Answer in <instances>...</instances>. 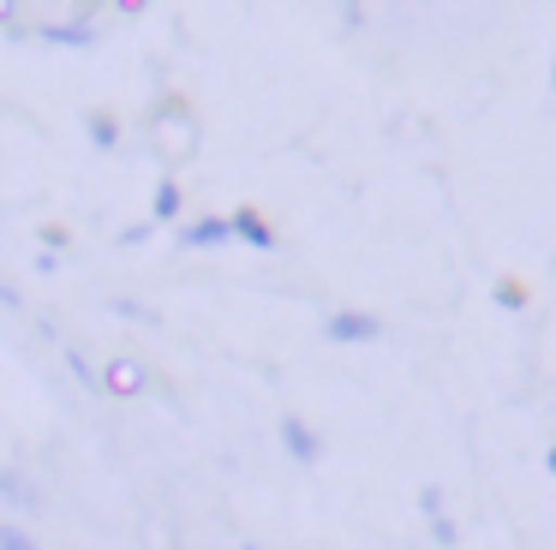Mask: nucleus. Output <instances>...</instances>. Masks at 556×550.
<instances>
[{
	"mask_svg": "<svg viewBox=\"0 0 556 550\" xmlns=\"http://www.w3.org/2000/svg\"><path fill=\"white\" fill-rule=\"evenodd\" d=\"M0 502H7V509L13 514H30V521H37V514H49V497H42V485L37 478L25 473V466H0Z\"/></svg>",
	"mask_w": 556,
	"mask_h": 550,
	"instance_id": "obj_1",
	"label": "nucleus"
},
{
	"mask_svg": "<svg viewBox=\"0 0 556 550\" xmlns=\"http://www.w3.org/2000/svg\"><path fill=\"white\" fill-rule=\"evenodd\" d=\"M144 389H150V371L138 365V359L114 353L109 365H102V395H114V401H132V395H144Z\"/></svg>",
	"mask_w": 556,
	"mask_h": 550,
	"instance_id": "obj_2",
	"label": "nucleus"
},
{
	"mask_svg": "<svg viewBox=\"0 0 556 550\" xmlns=\"http://www.w3.org/2000/svg\"><path fill=\"white\" fill-rule=\"evenodd\" d=\"M85 132H90V143H97V150H121V120H114V114H90Z\"/></svg>",
	"mask_w": 556,
	"mask_h": 550,
	"instance_id": "obj_3",
	"label": "nucleus"
},
{
	"mask_svg": "<svg viewBox=\"0 0 556 550\" xmlns=\"http://www.w3.org/2000/svg\"><path fill=\"white\" fill-rule=\"evenodd\" d=\"M0 550H42V545H37V533H30V526L0 521Z\"/></svg>",
	"mask_w": 556,
	"mask_h": 550,
	"instance_id": "obj_4",
	"label": "nucleus"
},
{
	"mask_svg": "<svg viewBox=\"0 0 556 550\" xmlns=\"http://www.w3.org/2000/svg\"><path fill=\"white\" fill-rule=\"evenodd\" d=\"M109 311H121V317H132V323H150V305H138V299H109Z\"/></svg>",
	"mask_w": 556,
	"mask_h": 550,
	"instance_id": "obj_5",
	"label": "nucleus"
},
{
	"mask_svg": "<svg viewBox=\"0 0 556 550\" xmlns=\"http://www.w3.org/2000/svg\"><path fill=\"white\" fill-rule=\"evenodd\" d=\"M42 251H66V246H73V234H66V227H42Z\"/></svg>",
	"mask_w": 556,
	"mask_h": 550,
	"instance_id": "obj_6",
	"label": "nucleus"
},
{
	"mask_svg": "<svg viewBox=\"0 0 556 550\" xmlns=\"http://www.w3.org/2000/svg\"><path fill=\"white\" fill-rule=\"evenodd\" d=\"M186 239H192V246H216V239H222V227H216V222H204V227H186Z\"/></svg>",
	"mask_w": 556,
	"mask_h": 550,
	"instance_id": "obj_7",
	"label": "nucleus"
},
{
	"mask_svg": "<svg viewBox=\"0 0 556 550\" xmlns=\"http://www.w3.org/2000/svg\"><path fill=\"white\" fill-rule=\"evenodd\" d=\"M156 215H180V191H174V186L156 191Z\"/></svg>",
	"mask_w": 556,
	"mask_h": 550,
	"instance_id": "obj_8",
	"label": "nucleus"
},
{
	"mask_svg": "<svg viewBox=\"0 0 556 550\" xmlns=\"http://www.w3.org/2000/svg\"><path fill=\"white\" fill-rule=\"evenodd\" d=\"M0 311H13V317H18V311H25V293H18V287H7V282H0Z\"/></svg>",
	"mask_w": 556,
	"mask_h": 550,
	"instance_id": "obj_9",
	"label": "nucleus"
},
{
	"mask_svg": "<svg viewBox=\"0 0 556 550\" xmlns=\"http://www.w3.org/2000/svg\"><path fill=\"white\" fill-rule=\"evenodd\" d=\"M61 270V251H37V275H54Z\"/></svg>",
	"mask_w": 556,
	"mask_h": 550,
	"instance_id": "obj_10",
	"label": "nucleus"
}]
</instances>
